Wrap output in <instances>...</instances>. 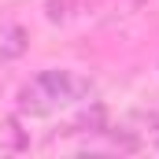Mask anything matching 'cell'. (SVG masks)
Segmentation results:
<instances>
[{"label": "cell", "instance_id": "obj_1", "mask_svg": "<svg viewBox=\"0 0 159 159\" xmlns=\"http://www.w3.org/2000/svg\"><path fill=\"white\" fill-rule=\"evenodd\" d=\"M89 78L70 74V70H41L34 81H26L19 89V111L26 115H48L63 104H74L81 96H89Z\"/></svg>", "mask_w": 159, "mask_h": 159}, {"label": "cell", "instance_id": "obj_2", "mask_svg": "<svg viewBox=\"0 0 159 159\" xmlns=\"http://www.w3.org/2000/svg\"><path fill=\"white\" fill-rule=\"evenodd\" d=\"M144 0H74V15L85 19H107V15H129Z\"/></svg>", "mask_w": 159, "mask_h": 159}, {"label": "cell", "instance_id": "obj_3", "mask_svg": "<svg viewBox=\"0 0 159 159\" xmlns=\"http://www.w3.org/2000/svg\"><path fill=\"white\" fill-rule=\"evenodd\" d=\"M26 52V30L22 26H4L0 30V56L4 59H15Z\"/></svg>", "mask_w": 159, "mask_h": 159}, {"label": "cell", "instance_id": "obj_4", "mask_svg": "<svg viewBox=\"0 0 159 159\" xmlns=\"http://www.w3.org/2000/svg\"><path fill=\"white\" fill-rule=\"evenodd\" d=\"M44 15H48V22H70L74 19V0H48Z\"/></svg>", "mask_w": 159, "mask_h": 159}]
</instances>
